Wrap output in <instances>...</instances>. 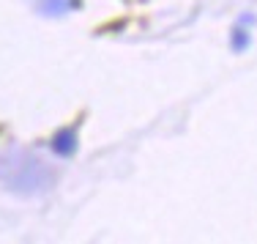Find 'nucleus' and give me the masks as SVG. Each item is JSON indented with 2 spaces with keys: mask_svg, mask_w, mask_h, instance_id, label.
<instances>
[{
  "mask_svg": "<svg viewBox=\"0 0 257 244\" xmlns=\"http://www.w3.org/2000/svg\"><path fill=\"white\" fill-rule=\"evenodd\" d=\"M52 148L58 151V154H71V151L77 148V135H74V129L58 132V135L52 137Z\"/></svg>",
  "mask_w": 257,
  "mask_h": 244,
  "instance_id": "obj_1",
  "label": "nucleus"
}]
</instances>
